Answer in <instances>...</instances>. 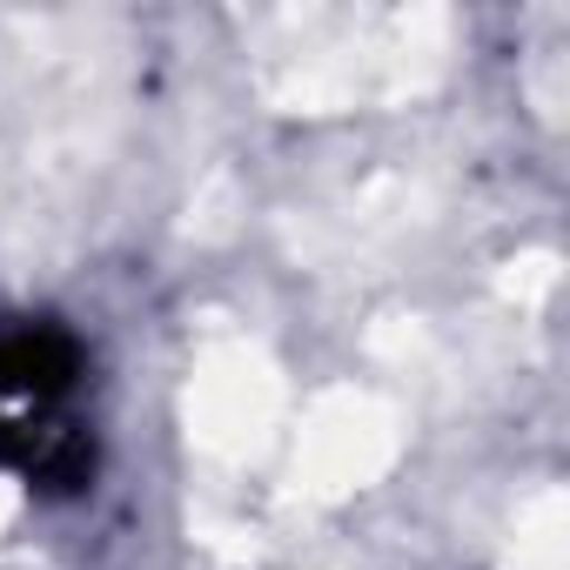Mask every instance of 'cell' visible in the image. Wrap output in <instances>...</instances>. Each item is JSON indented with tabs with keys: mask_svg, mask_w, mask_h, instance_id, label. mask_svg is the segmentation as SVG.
<instances>
[]
</instances>
